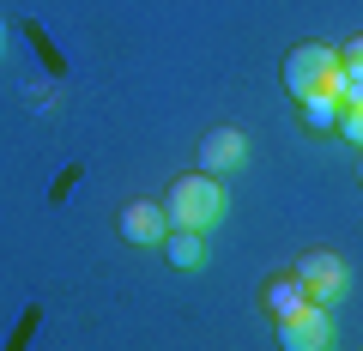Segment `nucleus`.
Segmentation results:
<instances>
[{"mask_svg":"<svg viewBox=\"0 0 363 351\" xmlns=\"http://www.w3.org/2000/svg\"><path fill=\"white\" fill-rule=\"evenodd\" d=\"M164 255H169L176 273H200V267H206V236H200V230H169L164 236Z\"/></svg>","mask_w":363,"mask_h":351,"instance_id":"0eeeda50","label":"nucleus"},{"mask_svg":"<svg viewBox=\"0 0 363 351\" xmlns=\"http://www.w3.org/2000/svg\"><path fill=\"white\" fill-rule=\"evenodd\" d=\"M357 182H363V164H357Z\"/></svg>","mask_w":363,"mask_h":351,"instance_id":"ddd939ff","label":"nucleus"},{"mask_svg":"<svg viewBox=\"0 0 363 351\" xmlns=\"http://www.w3.org/2000/svg\"><path fill=\"white\" fill-rule=\"evenodd\" d=\"M339 133H345L351 145H363V104H351V109H339Z\"/></svg>","mask_w":363,"mask_h":351,"instance_id":"9d476101","label":"nucleus"},{"mask_svg":"<svg viewBox=\"0 0 363 351\" xmlns=\"http://www.w3.org/2000/svg\"><path fill=\"white\" fill-rule=\"evenodd\" d=\"M260 303H267V315L279 321V315H297L303 303H309V291L297 285V273H279V279H267V291H260Z\"/></svg>","mask_w":363,"mask_h":351,"instance_id":"6e6552de","label":"nucleus"},{"mask_svg":"<svg viewBox=\"0 0 363 351\" xmlns=\"http://www.w3.org/2000/svg\"><path fill=\"white\" fill-rule=\"evenodd\" d=\"M242 164H248V133L242 128H212L200 140V169L206 176H236Z\"/></svg>","mask_w":363,"mask_h":351,"instance_id":"39448f33","label":"nucleus"},{"mask_svg":"<svg viewBox=\"0 0 363 351\" xmlns=\"http://www.w3.org/2000/svg\"><path fill=\"white\" fill-rule=\"evenodd\" d=\"M164 218H169V230H200L206 236L224 218V182L206 176V169L200 176H176L169 194H164Z\"/></svg>","mask_w":363,"mask_h":351,"instance_id":"f257e3e1","label":"nucleus"},{"mask_svg":"<svg viewBox=\"0 0 363 351\" xmlns=\"http://www.w3.org/2000/svg\"><path fill=\"white\" fill-rule=\"evenodd\" d=\"M303 121H309V128H339V97H309V104H303Z\"/></svg>","mask_w":363,"mask_h":351,"instance_id":"1a4fd4ad","label":"nucleus"},{"mask_svg":"<svg viewBox=\"0 0 363 351\" xmlns=\"http://www.w3.org/2000/svg\"><path fill=\"white\" fill-rule=\"evenodd\" d=\"M297 285L309 291V303H321V309H333L339 297L351 291V267H345V255H333V248H309V255H297Z\"/></svg>","mask_w":363,"mask_h":351,"instance_id":"7ed1b4c3","label":"nucleus"},{"mask_svg":"<svg viewBox=\"0 0 363 351\" xmlns=\"http://www.w3.org/2000/svg\"><path fill=\"white\" fill-rule=\"evenodd\" d=\"M272 333H279V351H333L339 327H333V309L303 303L297 315H279V321H272Z\"/></svg>","mask_w":363,"mask_h":351,"instance_id":"20e7f679","label":"nucleus"},{"mask_svg":"<svg viewBox=\"0 0 363 351\" xmlns=\"http://www.w3.org/2000/svg\"><path fill=\"white\" fill-rule=\"evenodd\" d=\"M121 236H128L133 248H157L169 236L164 200H128V206H121Z\"/></svg>","mask_w":363,"mask_h":351,"instance_id":"423d86ee","label":"nucleus"},{"mask_svg":"<svg viewBox=\"0 0 363 351\" xmlns=\"http://www.w3.org/2000/svg\"><path fill=\"white\" fill-rule=\"evenodd\" d=\"M0 55H6V25H0Z\"/></svg>","mask_w":363,"mask_h":351,"instance_id":"f8f14e48","label":"nucleus"},{"mask_svg":"<svg viewBox=\"0 0 363 351\" xmlns=\"http://www.w3.org/2000/svg\"><path fill=\"white\" fill-rule=\"evenodd\" d=\"M339 49L333 43H297V49L285 55V91L297 97V104H309V97H333L339 85Z\"/></svg>","mask_w":363,"mask_h":351,"instance_id":"f03ea898","label":"nucleus"},{"mask_svg":"<svg viewBox=\"0 0 363 351\" xmlns=\"http://www.w3.org/2000/svg\"><path fill=\"white\" fill-rule=\"evenodd\" d=\"M339 61H345V67H363V37H351L345 49H339Z\"/></svg>","mask_w":363,"mask_h":351,"instance_id":"9b49d317","label":"nucleus"}]
</instances>
